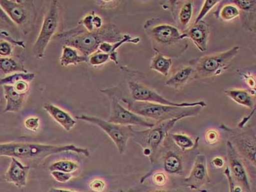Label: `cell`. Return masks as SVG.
Masks as SVG:
<instances>
[{
  "label": "cell",
  "mask_w": 256,
  "mask_h": 192,
  "mask_svg": "<svg viewBox=\"0 0 256 192\" xmlns=\"http://www.w3.org/2000/svg\"><path fill=\"white\" fill-rule=\"evenodd\" d=\"M170 4V11L176 26L184 32L189 27L193 17L194 1H172Z\"/></svg>",
  "instance_id": "16"
},
{
  "label": "cell",
  "mask_w": 256,
  "mask_h": 192,
  "mask_svg": "<svg viewBox=\"0 0 256 192\" xmlns=\"http://www.w3.org/2000/svg\"><path fill=\"white\" fill-rule=\"evenodd\" d=\"M172 67V59L164 56L158 52H154L150 60V68L159 72L162 76H168Z\"/></svg>",
  "instance_id": "27"
},
{
  "label": "cell",
  "mask_w": 256,
  "mask_h": 192,
  "mask_svg": "<svg viewBox=\"0 0 256 192\" xmlns=\"http://www.w3.org/2000/svg\"><path fill=\"white\" fill-rule=\"evenodd\" d=\"M143 27L154 52L178 58L188 49V40L174 24L154 17L146 20Z\"/></svg>",
  "instance_id": "2"
},
{
  "label": "cell",
  "mask_w": 256,
  "mask_h": 192,
  "mask_svg": "<svg viewBox=\"0 0 256 192\" xmlns=\"http://www.w3.org/2000/svg\"><path fill=\"white\" fill-rule=\"evenodd\" d=\"M194 80L195 72L194 68L190 66H182L176 70L164 84L168 88L180 90Z\"/></svg>",
  "instance_id": "21"
},
{
  "label": "cell",
  "mask_w": 256,
  "mask_h": 192,
  "mask_svg": "<svg viewBox=\"0 0 256 192\" xmlns=\"http://www.w3.org/2000/svg\"><path fill=\"white\" fill-rule=\"evenodd\" d=\"M8 40L14 46H18L24 50L26 48L24 41L15 40L10 34L6 32L0 30V40Z\"/></svg>",
  "instance_id": "40"
},
{
  "label": "cell",
  "mask_w": 256,
  "mask_h": 192,
  "mask_svg": "<svg viewBox=\"0 0 256 192\" xmlns=\"http://www.w3.org/2000/svg\"><path fill=\"white\" fill-rule=\"evenodd\" d=\"M185 186L192 190H200L210 182L208 174L207 158L204 155L198 154L188 176L184 180Z\"/></svg>",
  "instance_id": "15"
},
{
  "label": "cell",
  "mask_w": 256,
  "mask_h": 192,
  "mask_svg": "<svg viewBox=\"0 0 256 192\" xmlns=\"http://www.w3.org/2000/svg\"><path fill=\"white\" fill-rule=\"evenodd\" d=\"M61 12L60 2L52 0L46 13L40 34L32 48V54L38 60L44 58L46 50L60 25Z\"/></svg>",
  "instance_id": "11"
},
{
  "label": "cell",
  "mask_w": 256,
  "mask_h": 192,
  "mask_svg": "<svg viewBox=\"0 0 256 192\" xmlns=\"http://www.w3.org/2000/svg\"><path fill=\"white\" fill-rule=\"evenodd\" d=\"M48 192H78L75 191L70 190L61 189V188H51Z\"/></svg>",
  "instance_id": "50"
},
{
  "label": "cell",
  "mask_w": 256,
  "mask_h": 192,
  "mask_svg": "<svg viewBox=\"0 0 256 192\" xmlns=\"http://www.w3.org/2000/svg\"><path fill=\"white\" fill-rule=\"evenodd\" d=\"M24 125L29 131L36 132L40 127V118L30 116L24 120Z\"/></svg>",
  "instance_id": "43"
},
{
  "label": "cell",
  "mask_w": 256,
  "mask_h": 192,
  "mask_svg": "<svg viewBox=\"0 0 256 192\" xmlns=\"http://www.w3.org/2000/svg\"><path fill=\"white\" fill-rule=\"evenodd\" d=\"M246 192V191H244V190H242V192Z\"/></svg>",
  "instance_id": "51"
},
{
  "label": "cell",
  "mask_w": 256,
  "mask_h": 192,
  "mask_svg": "<svg viewBox=\"0 0 256 192\" xmlns=\"http://www.w3.org/2000/svg\"><path fill=\"white\" fill-rule=\"evenodd\" d=\"M36 78L35 73L16 72L0 79L1 86H14L20 82H26L30 84Z\"/></svg>",
  "instance_id": "30"
},
{
  "label": "cell",
  "mask_w": 256,
  "mask_h": 192,
  "mask_svg": "<svg viewBox=\"0 0 256 192\" xmlns=\"http://www.w3.org/2000/svg\"><path fill=\"white\" fill-rule=\"evenodd\" d=\"M168 137L173 144L185 153L195 152L198 148L200 136H196L195 140L190 136L182 134H169Z\"/></svg>",
  "instance_id": "25"
},
{
  "label": "cell",
  "mask_w": 256,
  "mask_h": 192,
  "mask_svg": "<svg viewBox=\"0 0 256 192\" xmlns=\"http://www.w3.org/2000/svg\"><path fill=\"white\" fill-rule=\"evenodd\" d=\"M16 72H28L20 58L16 56L0 57L1 78L2 76L6 77Z\"/></svg>",
  "instance_id": "24"
},
{
  "label": "cell",
  "mask_w": 256,
  "mask_h": 192,
  "mask_svg": "<svg viewBox=\"0 0 256 192\" xmlns=\"http://www.w3.org/2000/svg\"><path fill=\"white\" fill-rule=\"evenodd\" d=\"M120 102L126 104L127 108L136 115L161 122L174 118H194L200 114L202 107H180L152 102H136L120 96Z\"/></svg>",
  "instance_id": "4"
},
{
  "label": "cell",
  "mask_w": 256,
  "mask_h": 192,
  "mask_svg": "<svg viewBox=\"0 0 256 192\" xmlns=\"http://www.w3.org/2000/svg\"><path fill=\"white\" fill-rule=\"evenodd\" d=\"M51 175L54 180L60 184H66L72 178V174L60 171H52Z\"/></svg>",
  "instance_id": "44"
},
{
  "label": "cell",
  "mask_w": 256,
  "mask_h": 192,
  "mask_svg": "<svg viewBox=\"0 0 256 192\" xmlns=\"http://www.w3.org/2000/svg\"><path fill=\"white\" fill-rule=\"evenodd\" d=\"M224 174L227 178L228 186V192H241L242 190L239 186L235 185V182L233 180L232 176L230 174V168L228 166H226L225 170L224 171Z\"/></svg>",
  "instance_id": "42"
},
{
  "label": "cell",
  "mask_w": 256,
  "mask_h": 192,
  "mask_svg": "<svg viewBox=\"0 0 256 192\" xmlns=\"http://www.w3.org/2000/svg\"><path fill=\"white\" fill-rule=\"evenodd\" d=\"M240 49V46H234L227 51L189 61L195 72V80L214 79L224 74L230 68Z\"/></svg>",
  "instance_id": "7"
},
{
  "label": "cell",
  "mask_w": 256,
  "mask_h": 192,
  "mask_svg": "<svg viewBox=\"0 0 256 192\" xmlns=\"http://www.w3.org/2000/svg\"><path fill=\"white\" fill-rule=\"evenodd\" d=\"M221 1L220 0H206L203 4L202 8H201L200 13L196 18L194 24H198V22L202 20L203 18L206 17V16L209 13L210 11L214 6L220 4Z\"/></svg>",
  "instance_id": "36"
},
{
  "label": "cell",
  "mask_w": 256,
  "mask_h": 192,
  "mask_svg": "<svg viewBox=\"0 0 256 192\" xmlns=\"http://www.w3.org/2000/svg\"><path fill=\"white\" fill-rule=\"evenodd\" d=\"M100 92L108 98L110 104V113L108 122L122 126H140L146 128L154 126L155 123L148 121L147 118L132 113L120 104V98L122 92L118 86L102 88Z\"/></svg>",
  "instance_id": "9"
},
{
  "label": "cell",
  "mask_w": 256,
  "mask_h": 192,
  "mask_svg": "<svg viewBox=\"0 0 256 192\" xmlns=\"http://www.w3.org/2000/svg\"><path fill=\"white\" fill-rule=\"evenodd\" d=\"M79 168V166L76 162L70 161V160H60L54 162L50 166V170L60 171V172L72 173Z\"/></svg>",
  "instance_id": "32"
},
{
  "label": "cell",
  "mask_w": 256,
  "mask_h": 192,
  "mask_svg": "<svg viewBox=\"0 0 256 192\" xmlns=\"http://www.w3.org/2000/svg\"><path fill=\"white\" fill-rule=\"evenodd\" d=\"M182 34L184 38L192 41L200 52L207 51L210 36V26L207 22L202 20L198 24H194Z\"/></svg>",
  "instance_id": "17"
},
{
  "label": "cell",
  "mask_w": 256,
  "mask_h": 192,
  "mask_svg": "<svg viewBox=\"0 0 256 192\" xmlns=\"http://www.w3.org/2000/svg\"><path fill=\"white\" fill-rule=\"evenodd\" d=\"M204 138L206 142L208 145H216V143L218 142L219 139H220V134H219L218 130L211 128L206 132Z\"/></svg>",
  "instance_id": "37"
},
{
  "label": "cell",
  "mask_w": 256,
  "mask_h": 192,
  "mask_svg": "<svg viewBox=\"0 0 256 192\" xmlns=\"http://www.w3.org/2000/svg\"><path fill=\"white\" fill-rule=\"evenodd\" d=\"M140 38L138 36L132 38L130 34H125L124 38L122 40L116 43L102 42L98 48L99 51L108 54L110 56V60L114 62L116 66L118 65V50L121 46L126 43L136 44L140 42Z\"/></svg>",
  "instance_id": "23"
},
{
  "label": "cell",
  "mask_w": 256,
  "mask_h": 192,
  "mask_svg": "<svg viewBox=\"0 0 256 192\" xmlns=\"http://www.w3.org/2000/svg\"><path fill=\"white\" fill-rule=\"evenodd\" d=\"M0 6L24 35H28L33 31L38 18L33 1L0 0Z\"/></svg>",
  "instance_id": "10"
},
{
  "label": "cell",
  "mask_w": 256,
  "mask_h": 192,
  "mask_svg": "<svg viewBox=\"0 0 256 192\" xmlns=\"http://www.w3.org/2000/svg\"><path fill=\"white\" fill-rule=\"evenodd\" d=\"M6 108L4 113H18L24 108L25 102L30 93H22L16 90L12 86H3Z\"/></svg>",
  "instance_id": "20"
},
{
  "label": "cell",
  "mask_w": 256,
  "mask_h": 192,
  "mask_svg": "<svg viewBox=\"0 0 256 192\" xmlns=\"http://www.w3.org/2000/svg\"><path fill=\"white\" fill-rule=\"evenodd\" d=\"M242 76L243 77L244 83L248 86L250 89V94L255 97L256 95V81L255 77L251 74L250 72H244L240 73Z\"/></svg>",
  "instance_id": "38"
},
{
  "label": "cell",
  "mask_w": 256,
  "mask_h": 192,
  "mask_svg": "<svg viewBox=\"0 0 256 192\" xmlns=\"http://www.w3.org/2000/svg\"><path fill=\"white\" fill-rule=\"evenodd\" d=\"M160 154L164 171L172 175H182L184 173V155L188 154L180 150L168 136L160 146L156 154Z\"/></svg>",
  "instance_id": "13"
},
{
  "label": "cell",
  "mask_w": 256,
  "mask_h": 192,
  "mask_svg": "<svg viewBox=\"0 0 256 192\" xmlns=\"http://www.w3.org/2000/svg\"><path fill=\"white\" fill-rule=\"evenodd\" d=\"M240 14L238 8L234 4L227 3L222 4L220 8L216 9L214 14L216 19H220L224 22H230L240 17Z\"/></svg>",
  "instance_id": "29"
},
{
  "label": "cell",
  "mask_w": 256,
  "mask_h": 192,
  "mask_svg": "<svg viewBox=\"0 0 256 192\" xmlns=\"http://www.w3.org/2000/svg\"><path fill=\"white\" fill-rule=\"evenodd\" d=\"M182 118L155 122L154 126L144 130L132 129V138L142 148L144 156L150 160V164H154L155 155L166 137L169 131Z\"/></svg>",
  "instance_id": "6"
},
{
  "label": "cell",
  "mask_w": 256,
  "mask_h": 192,
  "mask_svg": "<svg viewBox=\"0 0 256 192\" xmlns=\"http://www.w3.org/2000/svg\"><path fill=\"white\" fill-rule=\"evenodd\" d=\"M78 120L84 121L99 127L115 144L120 154H124L127 150L128 140L132 138V126L114 124L97 116L81 115L75 116Z\"/></svg>",
  "instance_id": "12"
},
{
  "label": "cell",
  "mask_w": 256,
  "mask_h": 192,
  "mask_svg": "<svg viewBox=\"0 0 256 192\" xmlns=\"http://www.w3.org/2000/svg\"><path fill=\"white\" fill-rule=\"evenodd\" d=\"M60 61L62 67H68L70 65L77 66L81 63H88V57L79 56L74 48L63 46Z\"/></svg>",
  "instance_id": "28"
},
{
  "label": "cell",
  "mask_w": 256,
  "mask_h": 192,
  "mask_svg": "<svg viewBox=\"0 0 256 192\" xmlns=\"http://www.w3.org/2000/svg\"><path fill=\"white\" fill-rule=\"evenodd\" d=\"M0 30L8 32L10 35L18 32V27L4 12L1 6H0Z\"/></svg>",
  "instance_id": "34"
},
{
  "label": "cell",
  "mask_w": 256,
  "mask_h": 192,
  "mask_svg": "<svg viewBox=\"0 0 256 192\" xmlns=\"http://www.w3.org/2000/svg\"><path fill=\"white\" fill-rule=\"evenodd\" d=\"M72 152L89 158L90 153L86 148L74 144L51 145L31 142H8L0 144V156L15 158L22 160H43L52 155Z\"/></svg>",
  "instance_id": "3"
},
{
  "label": "cell",
  "mask_w": 256,
  "mask_h": 192,
  "mask_svg": "<svg viewBox=\"0 0 256 192\" xmlns=\"http://www.w3.org/2000/svg\"><path fill=\"white\" fill-rule=\"evenodd\" d=\"M0 79H1V77H0Z\"/></svg>",
  "instance_id": "52"
},
{
  "label": "cell",
  "mask_w": 256,
  "mask_h": 192,
  "mask_svg": "<svg viewBox=\"0 0 256 192\" xmlns=\"http://www.w3.org/2000/svg\"><path fill=\"white\" fill-rule=\"evenodd\" d=\"M220 129L225 134L226 138L238 153L244 164H248L255 170L256 166V138L254 128L251 127L232 128L221 124Z\"/></svg>",
  "instance_id": "8"
},
{
  "label": "cell",
  "mask_w": 256,
  "mask_h": 192,
  "mask_svg": "<svg viewBox=\"0 0 256 192\" xmlns=\"http://www.w3.org/2000/svg\"><path fill=\"white\" fill-rule=\"evenodd\" d=\"M255 110L256 108L252 110V112H251V113L249 114L248 116H244V118H243V120L240 121L239 124H238V128H240V129H243V128L246 127V124H248V122L249 120H250V118H252V116H254V114Z\"/></svg>",
  "instance_id": "47"
},
{
  "label": "cell",
  "mask_w": 256,
  "mask_h": 192,
  "mask_svg": "<svg viewBox=\"0 0 256 192\" xmlns=\"http://www.w3.org/2000/svg\"><path fill=\"white\" fill-rule=\"evenodd\" d=\"M121 3V1L118 0H109V1H105V0H98L95 2V4L100 9L102 10H110V9H114L118 8Z\"/></svg>",
  "instance_id": "41"
},
{
  "label": "cell",
  "mask_w": 256,
  "mask_h": 192,
  "mask_svg": "<svg viewBox=\"0 0 256 192\" xmlns=\"http://www.w3.org/2000/svg\"><path fill=\"white\" fill-rule=\"evenodd\" d=\"M6 102L4 100L3 86L0 84V115L4 113L6 108Z\"/></svg>",
  "instance_id": "48"
},
{
  "label": "cell",
  "mask_w": 256,
  "mask_h": 192,
  "mask_svg": "<svg viewBox=\"0 0 256 192\" xmlns=\"http://www.w3.org/2000/svg\"><path fill=\"white\" fill-rule=\"evenodd\" d=\"M145 192H188L184 191V190L180 188H171V189H156L152 190L146 191Z\"/></svg>",
  "instance_id": "49"
},
{
  "label": "cell",
  "mask_w": 256,
  "mask_h": 192,
  "mask_svg": "<svg viewBox=\"0 0 256 192\" xmlns=\"http://www.w3.org/2000/svg\"><path fill=\"white\" fill-rule=\"evenodd\" d=\"M11 162L8 170L4 176V180L12 184L18 188H25L27 184L30 166H24L19 160L10 158Z\"/></svg>",
  "instance_id": "18"
},
{
  "label": "cell",
  "mask_w": 256,
  "mask_h": 192,
  "mask_svg": "<svg viewBox=\"0 0 256 192\" xmlns=\"http://www.w3.org/2000/svg\"><path fill=\"white\" fill-rule=\"evenodd\" d=\"M121 72L127 74L126 86L130 99L136 102H152V104L170 105V106L180 107H194L200 106L204 108L206 104L204 100L194 102H174L166 99L164 96L160 95L158 92L150 86L143 83L138 80V72L132 68L120 66Z\"/></svg>",
  "instance_id": "5"
},
{
  "label": "cell",
  "mask_w": 256,
  "mask_h": 192,
  "mask_svg": "<svg viewBox=\"0 0 256 192\" xmlns=\"http://www.w3.org/2000/svg\"><path fill=\"white\" fill-rule=\"evenodd\" d=\"M106 184L102 179H94L89 184V188L93 192H102L106 189Z\"/></svg>",
  "instance_id": "45"
},
{
  "label": "cell",
  "mask_w": 256,
  "mask_h": 192,
  "mask_svg": "<svg viewBox=\"0 0 256 192\" xmlns=\"http://www.w3.org/2000/svg\"><path fill=\"white\" fill-rule=\"evenodd\" d=\"M226 150H227L228 166L233 180L238 184V186L242 190L252 192L250 180L244 160L228 141L226 144Z\"/></svg>",
  "instance_id": "14"
},
{
  "label": "cell",
  "mask_w": 256,
  "mask_h": 192,
  "mask_svg": "<svg viewBox=\"0 0 256 192\" xmlns=\"http://www.w3.org/2000/svg\"><path fill=\"white\" fill-rule=\"evenodd\" d=\"M78 24L82 25L88 32H92L104 26V20L100 16L96 14L94 11H91L78 22Z\"/></svg>",
  "instance_id": "31"
},
{
  "label": "cell",
  "mask_w": 256,
  "mask_h": 192,
  "mask_svg": "<svg viewBox=\"0 0 256 192\" xmlns=\"http://www.w3.org/2000/svg\"><path fill=\"white\" fill-rule=\"evenodd\" d=\"M110 60V56L98 50L94 54L88 57V63L91 66H99L108 62Z\"/></svg>",
  "instance_id": "35"
},
{
  "label": "cell",
  "mask_w": 256,
  "mask_h": 192,
  "mask_svg": "<svg viewBox=\"0 0 256 192\" xmlns=\"http://www.w3.org/2000/svg\"><path fill=\"white\" fill-rule=\"evenodd\" d=\"M212 166L216 168H222L225 166V161L220 156H216L212 160Z\"/></svg>",
  "instance_id": "46"
},
{
  "label": "cell",
  "mask_w": 256,
  "mask_h": 192,
  "mask_svg": "<svg viewBox=\"0 0 256 192\" xmlns=\"http://www.w3.org/2000/svg\"><path fill=\"white\" fill-rule=\"evenodd\" d=\"M152 177V184L158 187H163L168 182V174L164 170L154 171L152 173L147 174L142 178L140 184H142L148 177Z\"/></svg>",
  "instance_id": "33"
},
{
  "label": "cell",
  "mask_w": 256,
  "mask_h": 192,
  "mask_svg": "<svg viewBox=\"0 0 256 192\" xmlns=\"http://www.w3.org/2000/svg\"><path fill=\"white\" fill-rule=\"evenodd\" d=\"M232 3L238 8L242 26L246 30H256V0H234Z\"/></svg>",
  "instance_id": "19"
},
{
  "label": "cell",
  "mask_w": 256,
  "mask_h": 192,
  "mask_svg": "<svg viewBox=\"0 0 256 192\" xmlns=\"http://www.w3.org/2000/svg\"><path fill=\"white\" fill-rule=\"evenodd\" d=\"M226 96L236 104L250 110L256 108L254 97L244 89L230 88L224 91Z\"/></svg>",
  "instance_id": "26"
},
{
  "label": "cell",
  "mask_w": 256,
  "mask_h": 192,
  "mask_svg": "<svg viewBox=\"0 0 256 192\" xmlns=\"http://www.w3.org/2000/svg\"><path fill=\"white\" fill-rule=\"evenodd\" d=\"M122 34L114 24H104L98 30L90 32L82 25L61 32L56 36L64 46L74 48L82 56L88 57L98 50L102 42L116 43L124 38Z\"/></svg>",
  "instance_id": "1"
},
{
  "label": "cell",
  "mask_w": 256,
  "mask_h": 192,
  "mask_svg": "<svg viewBox=\"0 0 256 192\" xmlns=\"http://www.w3.org/2000/svg\"><path fill=\"white\" fill-rule=\"evenodd\" d=\"M14 46L10 42L6 40H0V57L12 56Z\"/></svg>",
  "instance_id": "39"
},
{
  "label": "cell",
  "mask_w": 256,
  "mask_h": 192,
  "mask_svg": "<svg viewBox=\"0 0 256 192\" xmlns=\"http://www.w3.org/2000/svg\"><path fill=\"white\" fill-rule=\"evenodd\" d=\"M43 108L66 132H70L76 124V121L64 110L51 104H46Z\"/></svg>",
  "instance_id": "22"
}]
</instances>
